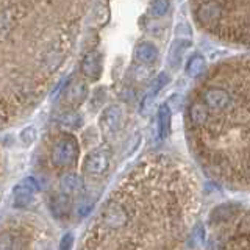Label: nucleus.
I'll return each mask as SVG.
<instances>
[{"mask_svg": "<svg viewBox=\"0 0 250 250\" xmlns=\"http://www.w3.org/2000/svg\"><path fill=\"white\" fill-rule=\"evenodd\" d=\"M127 221V213L119 203H109L104 213V222L109 227H119Z\"/></svg>", "mask_w": 250, "mask_h": 250, "instance_id": "1a4fd4ad", "label": "nucleus"}, {"mask_svg": "<svg viewBox=\"0 0 250 250\" xmlns=\"http://www.w3.org/2000/svg\"><path fill=\"white\" fill-rule=\"evenodd\" d=\"M199 28L217 41L250 49V0H189Z\"/></svg>", "mask_w": 250, "mask_h": 250, "instance_id": "f257e3e1", "label": "nucleus"}, {"mask_svg": "<svg viewBox=\"0 0 250 250\" xmlns=\"http://www.w3.org/2000/svg\"><path fill=\"white\" fill-rule=\"evenodd\" d=\"M172 111L167 104H163L158 109V133L161 138H166L170 133Z\"/></svg>", "mask_w": 250, "mask_h": 250, "instance_id": "ddd939ff", "label": "nucleus"}, {"mask_svg": "<svg viewBox=\"0 0 250 250\" xmlns=\"http://www.w3.org/2000/svg\"><path fill=\"white\" fill-rule=\"evenodd\" d=\"M36 139V130L35 127H27L21 131V143L25 146V147H30L31 144L35 143Z\"/></svg>", "mask_w": 250, "mask_h": 250, "instance_id": "a211bd4d", "label": "nucleus"}, {"mask_svg": "<svg viewBox=\"0 0 250 250\" xmlns=\"http://www.w3.org/2000/svg\"><path fill=\"white\" fill-rule=\"evenodd\" d=\"M72 246H74V236L70 233H67L62 236L58 250H72Z\"/></svg>", "mask_w": 250, "mask_h": 250, "instance_id": "6ab92c4d", "label": "nucleus"}, {"mask_svg": "<svg viewBox=\"0 0 250 250\" xmlns=\"http://www.w3.org/2000/svg\"><path fill=\"white\" fill-rule=\"evenodd\" d=\"M158 49L156 45L150 41H143L136 45L135 49V60L143 66L153 64V62L158 60Z\"/></svg>", "mask_w": 250, "mask_h": 250, "instance_id": "6e6552de", "label": "nucleus"}, {"mask_svg": "<svg viewBox=\"0 0 250 250\" xmlns=\"http://www.w3.org/2000/svg\"><path fill=\"white\" fill-rule=\"evenodd\" d=\"M50 209L55 217H66L70 213V200L69 195L61 192L58 195H55L50 202Z\"/></svg>", "mask_w": 250, "mask_h": 250, "instance_id": "9b49d317", "label": "nucleus"}, {"mask_svg": "<svg viewBox=\"0 0 250 250\" xmlns=\"http://www.w3.org/2000/svg\"><path fill=\"white\" fill-rule=\"evenodd\" d=\"M169 0H152L150 5H148V14L152 18H163L164 14L169 10Z\"/></svg>", "mask_w": 250, "mask_h": 250, "instance_id": "dca6fc26", "label": "nucleus"}, {"mask_svg": "<svg viewBox=\"0 0 250 250\" xmlns=\"http://www.w3.org/2000/svg\"><path fill=\"white\" fill-rule=\"evenodd\" d=\"M60 186H61V192H64L67 195H74L83 189V182L77 174H66L61 177Z\"/></svg>", "mask_w": 250, "mask_h": 250, "instance_id": "9d476101", "label": "nucleus"}, {"mask_svg": "<svg viewBox=\"0 0 250 250\" xmlns=\"http://www.w3.org/2000/svg\"><path fill=\"white\" fill-rule=\"evenodd\" d=\"M80 70L83 77L89 82H97L102 75V57L96 50L88 52L80 62Z\"/></svg>", "mask_w": 250, "mask_h": 250, "instance_id": "423d86ee", "label": "nucleus"}, {"mask_svg": "<svg viewBox=\"0 0 250 250\" xmlns=\"http://www.w3.org/2000/svg\"><path fill=\"white\" fill-rule=\"evenodd\" d=\"M205 72H207V61L203 58V55H200V53L192 55L186 62V74L192 78H197Z\"/></svg>", "mask_w": 250, "mask_h": 250, "instance_id": "f8f14e48", "label": "nucleus"}, {"mask_svg": "<svg viewBox=\"0 0 250 250\" xmlns=\"http://www.w3.org/2000/svg\"><path fill=\"white\" fill-rule=\"evenodd\" d=\"M167 80H169L167 75H166V74H161V75L153 82V84L150 86V89H148V92L146 94V97H144V100H143V109H147V106L153 102V99H155L156 94H158V92L164 88V84L167 83Z\"/></svg>", "mask_w": 250, "mask_h": 250, "instance_id": "4468645a", "label": "nucleus"}, {"mask_svg": "<svg viewBox=\"0 0 250 250\" xmlns=\"http://www.w3.org/2000/svg\"><path fill=\"white\" fill-rule=\"evenodd\" d=\"M88 97V82L84 78H74L66 84L61 96V105L67 109H75Z\"/></svg>", "mask_w": 250, "mask_h": 250, "instance_id": "7ed1b4c3", "label": "nucleus"}, {"mask_svg": "<svg viewBox=\"0 0 250 250\" xmlns=\"http://www.w3.org/2000/svg\"><path fill=\"white\" fill-rule=\"evenodd\" d=\"M78 158V143L75 136L69 133L62 135L55 141L50 152V160L55 167H69Z\"/></svg>", "mask_w": 250, "mask_h": 250, "instance_id": "f03ea898", "label": "nucleus"}, {"mask_svg": "<svg viewBox=\"0 0 250 250\" xmlns=\"http://www.w3.org/2000/svg\"><path fill=\"white\" fill-rule=\"evenodd\" d=\"M61 124L67 128H78L82 125V117L75 111H67L61 116Z\"/></svg>", "mask_w": 250, "mask_h": 250, "instance_id": "f3484780", "label": "nucleus"}, {"mask_svg": "<svg viewBox=\"0 0 250 250\" xmlns=\"http://www.w3.org/2000/svg\"><path fill=\"white\" fill-rule=\"evenodd\" d=\"M109 160H111V152L108 148H97L91 152L84 160V172L91 177H99L105 174L109 167Z\"/></svg>", "mask_w": 250, "mask_h": 250, "instance_id": "20e7f679", "label": "nucleus"}, {"mask_svg": "<svg viewBox=\"0 0 250 250\" xmlns=\"http://www.w3.org/2000/svg\"><path fill=\"white\" fill-rule=\"evenodd\" d=\"M36 191V183L33 178L22 180L19 185L14 186L13 189V200L16 208H23L30 205V202L33 200V195Z\"/></svg>", "mask_w": 250, "mask_h": 250, "instance_id": "0eeeda50", "label": "nucleus"}, {"mask_svg": "<svg viewBox=\"0 0 250 250\" xmlns=\"http://www.w3.org/2000/svg\"><path fill=\"white\" fill-rule=\"evenodd\" d=\"M122 124V108L119 105H111L100 116V130L105 136H113L121 128Z\"/></svg>", "mask_w": 250, "mask_h": 250, "instance_id": "39448f33", "label": "nucleus"}, {"mask_svg": "<svg viewBox=\"0 0 250 250\" xmlns=\"http://www.w3.org/2000/svg\"><path fill=\"white\" fill-rule=\"evenodd\" d=\"M189 47V42H188V39H177V41L172 44V49H170V53H169V62L170 66H177L178 61L182 60L183 53L186 52V49Z\"/></svg>", "mask_w": 250, "mask_h": 250, "instance_id": "2eb2a0df", "label": "nucleus"}]
</instances>
